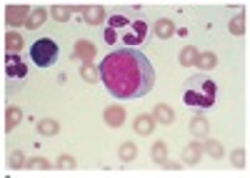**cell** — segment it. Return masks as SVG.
Listing matches in <instances>:
<instances>
[{
  "instance_id": "obj_1",
  "label": "cell",
  "mask_w": 250,
  "mask_h": 178,
  "mask_svg": "<svg viewBox=\"0 0 250 178\" xmlns=\"http://www.w3.org/2000/svg\"><path fill=\"white\" fill-rule=\"evenodd\" d=\"M100 81L105 83L108 93L120 101H135L148 95L155 86L153 63L138 48H118L108 53L98 66Z\"/></svg>"
},
{
  "instance_id": "obj_2",
  "label": "cell",
  "mask_w": 250,
  "mask_h": 178,
  "mask_svg": "<svg viewBox=\"0 0 250 178\" xmlns=\"http://www.w3.org/2000/svg\"><path fill=\"white\" fill-rule=\"evenodd\" d=\"M103 38H105V43H110L115 48H143L150 43L153 28L148 25L145 15L135 8V10L108 15Z\"/></svg>"
},
{
  "instance_id": "obj_3",
  "label": "cell",
  "mask_w": 250,
  "mask_h": 178,
  "mask_svg": "<svg viewBox=\"0 0 250 178\" xmlns=\"http://www.w3.org/2000/svg\"><path fill=\"white\" fill-rule=\"evenodd\" d=\"M215 93H218V86H215L213 78H208L205 73H198V75L185 81L183 103L190 106V108H198V111H205L215 103Z\"/></svg>"
},
{
  "instance_id": "obj_4",
  "label": "cell",
  "mask_w": 250,
  "mask_h": 178,
  "mask_svg": "<svg viewBox=\"0 0 250 178\" xmlns=\"http://www.w3.org/2000/svg\"><path fill=\"white\" fill-rule=\"evenodd\" d=\"M30 61L38 68H53L58 63V43L53 38H38L30 45Z\"/></svg>"
},
{
  "instance_id": "obj_5",
  "label": "cell",
  "mask_w": 250,
  "mask_h": 178,
  "mask_svg": "<svg viewBox=\"0 0 250 178\" xmlns=\"http://www.w3.org/2000/svg\"><path fill=\"white\" fill-rule=\"evenodd\" d=\"M3 68L5 78H10V81H25L28 78V61L23 58V53H5Z\"/></svg>"
},
{
  "instance_id": "obj_6",
  "label": "cell",
  "mask_w": 250,
  "mask_h": 178,
  "mask_svg": "<svg viewBox=\"0 0 250 178\" xmlns=\"http://www.w3.org/2000/svg\"><path fill=\"white\" fill-rule=\"evenodd\" d=\"M28 18H30V8L28 5H8L5 8V23L10 28H20V25H28Z\"/></svg>"
},
{
  "instance_id": "obj_7",
  "label": "cell",
  "mask_w": 250,
  "mask_h": 178,
  "mask_svg": "<svg viewBox=\"0 0 250 178\" xmlns=\"http://www.w3.org/2000/svg\"><path fill=\"white\" fill-rule=\"evenodd\" d=\"M103 118H105V123L110 128H120L125 123V118H128V111H125L123 106H108L105 113H103Z\"/></svg>"
},
{
  "instance_id": "obj_8",
  "label": "cell",
  "mask_w": 250,
  "mask_h": 178,
  "mask_svg": "<svg viewBox=\"0 0 250 178\" xmlns=\"http://www.w3.org/2000/svg\"><path fill=\"white\" fill-rule=\"evenodd\" d=\"M190 133L198 138V141H208V135H210V123H208L205 115H195L190 121Z\"/></svg>"
},
{
  "instance_id": "obj_9",
  "label": "cell",
  "mask_w": 250,
  "mask_h": 178,
  "mask_svg": "<svg viewBox=\"0 0 250 178\" xmlns=\"http://www.w3.org/2000/svg\"><path fill=\"white\" fill-rule=\"evenodd\" d=\"M178 30H175V23L170 21V18H158V21H155V25H153V35L155 38H163V41H165V38H173Z\"/></svg>"
},
{
  "instance_id": "obj_10",
  "label": "cell",
  "mask_w": 250,
  "mask_h": 178,
  "mask_svg": "<svg viewBox=\"0 0 250 178\" xmlns=\"http://www.w3.org/2000/svg\"><path fill=\"white\" fill-rule=\"evenodd\" d=\"M133 128L138 135H150L155 131V118L153 115H138L133 121Z\"/></svg>"
},
{
  "instance_id": "obj_11",
  "label": "cell",
  "mask_w": 250,
  "mask_h": 178,
  "mask_svg": "<svg viewBox=\"0 0 250 178\" xmlns=\"http://www.w3.org/2000/svg\"><path fill=\"white\" fill-rule=\"evenodd\" d=\"M200 156H203V146L195 141V143H188L185 148H183V163L185 166H195L198 161H200Z\"/></svg>"
},
{
  "instance_id": "obj_12",
  "label": "cell",
  "mask_w": 250,
  "mask_h": 178,
  "mask_svg": "<svg viewBox=\"0 0 250 178\" xmlns=\"http://www.w3.org/2000/svg\"><path fill=\"white\" fill-rule=\"evenodd\" d=\"M75 58H80L83 63H93L95 45H93L90 41H78V43H75Z\"/></svg>"
},
{
  "instance_id": "obj_13",
  "label": "cell",
  "mask_w": 250,
  "mask_h": 178,
  "mask_svg": "<svg viewBox=\"0 0 250 178\" xmlns=\"http://www.w3.org/2000/svg\"><path fill=\"white\" fill-rule=\"evenodd\" d=\"M153 118H155L158 123L168 126V123H173V121H175V111H173L168 103H158V106H155V111H153Z\"/></svg>"
},
{
  "instance_id": "obj_14",
  "label": "cell",
  "mask_w": 250,
  "mask_h": 178,
  "mask_svg": "<svg viewBox=\"0 0 250 178\" xmlns=\"http://www.w3.org/2000/svg\"><path fill=\"white\" fill-rule=\"evenodd\" d=\"M105 21H108V13H105V8H103V5H90L85 10V23L100 25V23H105Z\"/></svg>"
},
{
  "instance_id": "obj_15",
  "label": "cell",
  "mask_w": 250,
  "mask_h": 178,
  "mask_svg": "<svg viewBox=\"0 0 250 178\" xmlns=\"http://www.w3.org/2000/svg\"><path fill=\"white\" fill-rule=\"evenodd\" d=\"M23 121V111H20L18 106H10L8 111H5V133H10V131H15V126Z\"/></svg>"
},
{
  "instance_id": "obj_16",
  "label": "cell",
  "mask_w": 250,
  "mask_h": 178,
  "mask_svg": "<svg viewBox=\"0 0 250 178\" xmlns=\"http://www.w3.org/2000/svg\"><path fill=\"white\" fill-rule=\"evenodd\" d=\"M23 35L20 33H15V30H10V33H5V50L8 53H20L23 50Z\"/></svg>"
},
{
  "instance_id": "obj_17",
  "label": "cell",
  "mask_w": 250,
  "mask_h": 178,
  "mask_svg": "<svg viewBox=\"0 0 250 178\" xmlns=\"http://www.w3.org/2000/svg\"><path fill=\"white\" fill-rule=\"evenodd\" d=\"M228 30H230L233 35H245L248 33V18L245 13H238L230 23H228Z\"/></svg>"
},
{
  "instance_id": "obj_18",
  "label": "cell",
  "mask_w": 250,
  "mask_h": 178,
  "mask_svg": "<svg viewBox=\"0 0 250 178\" xmlns=\"http://www.w3.org/2000/svg\"><path fill=\"white\" fill-rule=\"evenodd\" d=\"M198 55H200V50H198V48H193V45H185V48L178 53V61H180V66H195Z\"/></svg>"
},
{
  "instance_id": "obj_19",
  "label": "cell",
  "mask_w": 250,
  "mask_h": 178,
  "mask_svg": "<svg viewBox=\"0 0 250 178\" xmlns=\"http://www.w3.org/2000/svg\"><path fill=\"white\" fill-rule=\"evenodd\" d=\"M135 156H138V148H135V143H130V141H125V143L118 148V158H120L123 163L135 161Z\"/></svg>"
},
{
  "instance_id": "obj_20",
  "label": "cell",
  "mask_w": 250,
  "mask_h": 178,
  "mask_svg": "<svg viewBox=\"0 0 250 178\" xmlns=\"http://www.w3.org/2000/svg\"><path fill=\"white\" fill-rule=\"evenodd\" d=\"M150 151H153V153H150L153 161H155L158 166H163L165 161H168V146H165V141H155Z\"/></svg>"
},
{
  "instance_id": "obj_21",
  "label": "cell",
  "mask_w": 250,
  "mask_h": 178,
  "mask_svg": "<svg viewBox=\"0 0 250 178\" xmlns=\"http://www.w3.org/2000/svg\"><path fill=\"white\" fill-rule=\"evenodd\" d=\"M80 78L85 83H95V81H100V70H98V66H93V63H83V68H80Z\"/></svg>"
},
{
  "instance_id": "obj_22",
  "label": "cell",
  "mask_w": 250,
  "mask_h": 178,
  "mask_svg": "<svg viewBox=\"0 0 250 178\" xmlns=\"http://www.w3.org/2000/svg\"><path fill=\"white\" fill-rule=\"evenodd\" d=\"M195 66H198V70H213V68L218 66V58H215L213 53H200L198 61H195Z\"/></svg>"
},
{
  "instance_id": "obj_23",
  "label": "cell",
  "mask_w": 250,
  "mask_h": 178,
  "mask_svg": "<svg viewBox=\"0 0 250 178\" xmlns=\"http://www.w3.org/2000/svg\"><path fill=\"white\" fill-rule=\"evenodd\" d=\"M50 15H53V21L65 23V21H70L73 8H70V5H53V8H50Z\"/></svg>"
},
{
  "instance_id": "obj_24",
  "label": "cell",
  "mask_w": 250,
  "mask_h": 178,
  "mask_svg": "<svg viewBox=\"0 0 250 178\" xmlns=\"http://www.w3.org/2000/svg\"><path fill=\"white\" fill-rule=\"evenodd\" d=\"M45 18H48V10H45V8H35V10L30 13V18H28V28H30V30L40 28V25L45 23Z\"/></svg>"
},
{
  "instance_id": "obj_25",
  "label": "cell",
  "mask_w": 250,
  "mask_h": 178,
  "mask_svg": "<svg viewBox=\"0 0 250 178\" xmlns=\"http://www.w3.org/2000/svg\"><path fill=\"white\" fill-rule=\"evenodd\" d=\"M38 131H40V135H55L58 131H60V126H58V121H53V118H43V121L38 123Z\"/></svg>"
},
{
  "instance_id": "obj_26",
  "label": "cell",
  "mask_w": 250,
  "mask_h": 178,
  "mask_svg": "<svg viewBox=\"0 0 250 178\" xmlns=\"http://www.w3.org/2000/svg\"><path fill=\"white\" fill-rule=\"evenodd\" d=\"M203 151L210 156V158H215V161H218V158H223V146H220L218 141H205Z\"/></svg>"
},
{
  "instance_id": "obj_27",
  "label": "cell",
  "mask_w": 250,
  "mask_h": 178,
  "mask_svg": "<svg viewBox=\"0 0 250 178\" xmlns=\"http://www.w3.org/2000/svg\"><path fill=\"white\" fill-rule=\"evenodd\" d=\"M230 161H233L235 168H245V163H248V151H245V148H235V151L230 153Z\"/></svg>"
},
{
  "instance_id": "obj_28",
  "label": "cell",
  "mask_w": 250,
  "mask_h": 178,
  "mask_svg": "<svg viewBox=\"0 0 250 178\" xmlns=\"http://www.w3.org/2000/svg\"><path fill=\"white\" fill-rule=\"evenodd\" d=\"M8 163H10V168H23L28 161H25L23 151H13V153H10V158H8Z\"/></svg>"
},
{
  "instance_id": "obj_29",
  "label": "cell",
  "mask_w": 250,
  "mask_h": 178,
  "mask_svg": "<svg viewBox=\"0 0 250 178\" xmlns=\"http://www.w3.org/2000/svg\"><path fill=\"white\" fill-rule=\"evenodd\" d=\"M58 168L60 171H73L75 168V158L73 156H60L58 158Z\"/></svg>"
},
{
  "instance_id": "obj_30",
  "label": "cell",
  "mask_w": 250,
  "mask_h": 178,
  "mask_svg": "<svg viewBox=\"0 0 250 178\" xmlns=\"http://www.w3.org/2000/svg\"><path fill=\"white\" fill-rule=\"evenodd\" d=\"M28 168H43V171H48L50 168V163L45 161V158H30V161L25 163Z\"/></svg>"
}]
</instances>
